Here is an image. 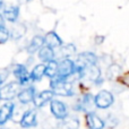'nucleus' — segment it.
<instances>
[{
	"label": "nucleus",
	"mask_w": 129,
	"mask_h": 129,
	"mask_svg": "<svg viewBox=\"0 0 129 129\" xmlns=\"http://www.w3.org/2000/svg\"><path fill=\"white\" fill-rule=\"evenodd\" d=\"M0 129H8L5 125H0Z\"/></svg>",
	"instance_id": "nucleus-26"
},
{
	"label": "nucleus",
	"mask_w": 129,
	"mask_h": 129,
	"mask_svg": "<svg viewBox=\"0 0 129 129\" xmlns=\"http://www.w3.org/2000/svg\"><path fill=\"white\" fill-rule=\"evenodd\" d=\"M43 45H44V36L35 35L31 40L28 47H27V52H28V53H35V52L39 51Z\"/></svg>",
	"instance_id": "nucleus-17"
},
{
	"label": "nucleus",
	"mask_w": 129,
	"mask_h": 129,
	"mask_svg": "<svg viewBox=\"0 0 129 129\" xmlns=\"http://www.w3.org/2000/svg\"><path fill=\"white\" fill-rule=\"evenodd\" d=\"M50 87H51L52 92L54 93V95H59V96H73L74 95L73 85L66 78H61V77H58V76H56L54 78H51V80H50Z\"/></svg>",
	"instance_id": "nucleus-1"
},
{
	"label": "nucleus",
	"mask_w": 129,
	"mask_h": 129,
	"mask_svg": "<svg viewBox=\"0 0 129 129\" xmlns=\"http://www.w3.org/2000/svg\"><path fill=\"white\" fill-rule=\"evenodd\" d=\"M36 94V91H35V87L33 86H28L26 88L22 89L19 91L17 95V99L22 104H28V103L33 102V99Z\"/></svg>",
	"instance_id": "nucleus-13"
},
{
	"label": "nucleus",
	"mask_w": 129,
	"mask_h": 129,
	"mask_svg": "<svg viewBox=\"0 0 129 129\" xmlns=\"http://www.w3.org/2000/svg\"><path fill=\"white\" fill-rule=\"evenodd\" d=\"M26 1H31V0H26Z\"/></svg>",
	"instance_id": "nucleus-28"
},
{
	"label": "nucleus",
	"mask_w": 129,
	"mask_h": 129,
	"mask_svg": "<svg viewBox=\"0 0 129 129\" xmlns=\"http://www.w3.org/2000/svg\"><path fill=\"white\" fill-rule=\"evenodd\" d=\"M76 71L75 61L69 58H62L60 62H58V74L57 76L61 78H68L71 75H74Z\"/></svg>",
	"instance_id": "nucleus-5"
},
{
	"label": "nucleus",
	"mask_w": 129,
	"mask_h": 129,
	"mask_svg": "<svg viewBox=\"0 0 129 129\" xmlns=\"http://www.w3.org/2000/svg\"><path fill=\"white\" fill-rule=\"evenodd\" d=\"M44 44L49 45L51 48H60L62 45V40L61 38L54 31L48 32L47 34L44 35Z\"/></svg>",
	"instance_id": "nucleus-15"
},
{
	"label": "nucleus",
	"mask_w": 129,
	"mask_h": 129,
	"mask_svg": "<svg viewBox=\"0 0 129 129\" xmlns=\"http://www.w3.org/2000/svg\"><path fill=\"white\" fill-rule=\"evenodd\" d=\"M13 74L16 77L17 82L19 83L20 86H24V85L28 84L29 80H31L29 73L24 64H19V63L15 64V66L13 67Z\"/></svg>",
	"instance_id": "nucleus-7"
},
{
	"label": "nucleus",
	"mask_w": 129,
	"mask_h": 129,
	"mask_svg": "<svg viewBox=\"0 0 129 129\" xmlns=\"http://www.w3.org/2000/svg\"><path fill=\"white\" fill-rule=\"evenodd\" d=\"M26 32V27L24 25H17V27H14L13 32H11V36H13L14 40L16 39H20Z\"/></svg>",
	"instance_id": "nucleus-22"
},
{
	"label": "nucleus",
	"mask_w": 129,
	"mask_h": 129,
	"mask_svg": "<svg viewBox=\"0 0 129 129\" xmlns=\"http://www.w3.org/2000/svg\"><path fill=\"white\" fill-rule=\"evenodd\" d=\"M53 96L54 93L52 92V89H45V91H42L40 93L35 94V96L33 99V103L36 108H42L47 103H49L53 99Z\"/></svg>",
	"instance_id": "nucleus-11"
},
{
	"label": "nucleus",
	"mask_w": 129,
	"mask_h": 129,
	"mask_svg": "<svg viewBox=\"0 0 129 129\" xmlns=\"http://www.w3.org/2000/svg\"><path fill=\"white\" fill-rule=\"evenodd\" d=\"M94 105V98L91 94H84L74 105V110L76 111H84L86 112L92 111V108Z\"/></svg>",
	"instance_id": "nucleus-8"
},
{
	"label": "nucleus",
	"mask_w": 129,
	"mask_h": 129,
	"mask_svg": "<svg viewBox=\"0 0 129 129\" xmlns=\"http://www.w3.org/2000/svg\"><path fill=\"white\" fill-rule=\"evenodd\" d=\"M79 120L76 117H68L62 119L60 129H79Z\"/></svg>",
	"instance_id": "nucleus-19"
},
{
	"label": "nucleus",
	"mask_w": 129,
	"mask_h": 129,
	"mask_svg": "<svg viewBox=\"0 0 129 129\" xmlns=\"http://www.w3.org/2000/svg\"><path fill=\"white\" fill-rule=\"evenodd\" d=\"M114 102V96L110 91L102 89L94 98V105L98 109H108Z\"/></svg>",
	"instance_id": "nucleus-3"
},
{
	"label": "nucleus",
	"mask_w": 129,
	"mask_h": 129,
	"mask_svg": "<svg viewBox=\"0 0 129 129\" xmlns=\"http://www.w3.org/2000/svg\"><path fill=\"white\" fill-rule=\"evenodd\" d=\"M98 63V56L93 52H83V53L78 54L77 59L75 61L76 64V71L82 70V69L86 68L89 66H94Z\"/></svg>",
	"instance_id": "nucleus-4"
},
{
	"label": "nucleus",
	"mask_w": 129,
	"mask_h": 129,
	"mask_svg": "<svg viewBox=\"0 0 129 129\" xmlns=\"http://www.w3.org/2000/svg\"><path fill=\"white\" fill-rule=\"evenodd\" d=\"M38 56H39V59H40L42 62H48V61L54 59L56 53H54V51H53V48L44 44L38 51Z\"/></svg>",
	"instance_id": "nucleus-16"
},
{
	"label": "nucleus",
	"mask_w": 129,
	"mask_h": 129,
	"mask_svg": "<svg viewBox=\"0 0 129 129\" xmlns=\"http://www.w3.org/2000/svg\"><path fill=\"white\" fill-rule=\"evenodd\" d=\"M58 74V61L52 59V60L48 61L45 64V76L51 78H54Z\"/></svg>",
	"instance_id": "nucleus-20"
},
{
	"label": "nucleus",
	"mask_w": 129,
	"mask_h": 129,
	"mask_svg": "<svg viewBox=\"0 0 129 129\" xmlns=\"http://www.w3.org/2000/svg\"><path fill=\"white\" fill-rule=\"evenodd\" d=\"M85 121L88 129H103L105 127V123L100 117L93 111L86 112L85 114Z\"/></svg>",
	"instance_id": "nucleus-10"
},
{
	"label": "nucleus",
	"mask_w": 129,
	"mask_h": 129,
	"mask_svg": "<svg viewBox=\"0 0 129 129\" xmlns=\"http://www.w3.org/2000/svg\"><path fill=\"white\" fill-rule=\"evenodd\" d=\"M15 104L13 102H6L0 107V125H6L10 120L14 113Z\"/></svg>",
	"instance_id": "nucleus-12"
},
{
	"label": "nucleus",
	"mask_w": 129,
	"mask_h": 129,
	"mask_svg": "<svg viewBox=\"0 0 129 129\" xmlns=\"http://www.w3.org/2000/svg\"><path fill=\"white\" fill-rule=\"evenodd\" d=\"M9 36H10V32L7 29V27L5 26H1L0 27V44H4L8 41Z\"/></svg>",
	"instance_id": "nucleus-23"
},
{
	"label": "nucleus",
	"mask_w": 129,
	"mask_h": 129,
	"mask_svg": "<svg viewBox=\"0 0 129 129\" xmlns=\"http://www.w3.org/2000/svg\"><path fill=\"white\" fill-rule=\"evenodd\" d=\"M0 101H1V100H0Z\"/></svg>",
	"instance_id": "nucleus-29"
},
{
	"label": "nucleus",
	"mask_w": 129,
	"mask_h": 129,
	"mask_svg": "<svg viewBox=\"0 0 129 129\" xmlns=\"http://www.w3.org/2000/svg\"><path fill=\"white\" fill-rule=\"evenodd\" d=\"M8 75H9V70H2L1 73H0V87L4 85L5 82H6Z\"/></svg>",
	"instance_id": "nucleus-24"
},
{
	"label": "nucleus",
	"mask_w": 129,
	"mask_h": 129,
	"mask_svg": "<svg viewBox=\"0 0 129 129\" xmlns=\"http://www.w3.org/2000/svg\"><path fill=\"white\" fill-rule=\"evenodd\" d=\"M45 75V64L44 63H39L32 69L31 74V80L33 82H40L43 78V76Z\"/></svg>",
	"instance_id": "nucleus-18"
},
{
	"label": "nucleus",
	"mask_w": 129,
	"mask_h": 129,
	"mask_svg": "<svg viewBox=\"0 0 129 129\" xmlns=\"http://www.w3.org/2000/svg\"><path fill=\"white\" fill-rule=\"evenodd\" d=\"M18 16H19V7L15 5H9L2 10V17L5 18V20H8L10 23H15L18 19Z\"/></svg>",
	"instance_id": "nucleus-14"
},
{
	"label": "nucleus",
	"mask_w": 129,
	"mask_h": 129,
	"mask_svg": "<svg viewBox=\"0 0 129 129\" xmlns=\"http://www.w3.org/2000/svg\"><path fill=\"white\" fill-rule=\"evenodd\" d=\"M50 110H51L52 116L56 119H58V120H62L68 116V109H67L66 104L62 101L52 99L50 101Z\"/></svg>",
	"instance_id": "nucleus-6"
},
{
	"label": "nucleus",
	"mask_w": 129,
	"mask_h": 129,
	"mask_svg": "<svg viewBox=\"0 0 129 129\" xmlns=\"http://www.w3.org/2000/svg\"><path fill=\"white\" fill-rule=\"evenodd\" d=\"M123 83H125L126 85H128V86H129V73L126 74V75L123 76Z\"/></svg>",
	"instance_id": "nucleus-25"
},
{
	"label": "nucleus",
	"mask_w": 129,
	"mask_h": 129,
	"mask_svg": "<svg viewBox=\"0 0 129 129\" xmlns=\"http://www.w3.org/2000/svg\"><path fill=\"white\" fill-rule=\"evenodd\" d=\"M20 89L19 83L16 82H9L8 84L2 85L0 87V100L4 101H11L18 95Z\"/></svg>",
	"instance_id": "nucleus-2"
},
{
	"label": "nucleus",
	"mask_w": 129,
	"mask_h": 129,
	"mask_svg": "<svg viewBox=\"0 0 129 129\" xmlns=\"http://www.w3.org/2000/svg\"><path fill=\"white\" fill-rule=\"evenodd\" d=\"M2 7H4V1H2V0H0V9H1Z\"/></svg>",
	"instance_id": "nucleus-27"
},
{
	"label": "nucleus",
	"mask_w": 129,
	"mask_h": 129,
	"mask_svg": "<svg viewBox=\"0 0 129 129\" xmlns=\"http://www.w3.org/2000/svg\"><path fill=\"white\" fill-rule=\"evenodd\" d=\"M19 125L22 128H32L38 125V118H36V111L34 109H29L23 113L20 118Z\"/></svg>",
	"instance_id": "nucleus-9"
},
{
	"label": "nucleus",
	"mask_w": 129,
	"mask_h": 129,
	"mask_svg": "<svg viewBox=\"0 0 129 129\" xmlns=\"http://www.w3.org/2000/svg\"><path fill=\"white\" fill-rule=\"evenodd\" d=\"M76 52V47L74 44H67V45H61L60 47V56L62 58H69Z\"/></svg>",
	"instance_id": "nucleus-21"
}]
</instances>
